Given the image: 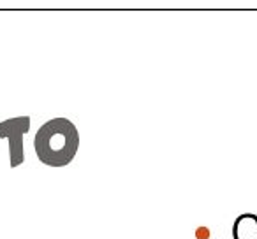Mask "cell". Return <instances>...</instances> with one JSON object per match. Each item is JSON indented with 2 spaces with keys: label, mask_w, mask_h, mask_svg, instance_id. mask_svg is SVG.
Here are the masks:
<instances>
[{
  "label": "cell",
  "mask_w": 257,
  "mask_h": 239,
  "mask_svg": "<svg viewBox=\"0 0 257 239\" xmlns=\"http://www.w3.org/2000/svg\"><path fill=\"white\" fill-rule=\"evenodd\" d=\"M30 129V116H15L0 122V137L9 141V164L11 167H18L25 160V148L23 136Z\"/></svg>",
  "instance_id": "cell-2"
},
{
  "label": "cell",
  "mask_w": 257,
  "mask_h": 239,
  "mask_svg": "<svg viewBox=\"0 0 257 239\" xmlns=\"http://www.w3.org/2000/svg\"><path fill=\"white\" fill-rule=\"evenodd\" d=\"M37 158L50 167L71 164L79 148V134L67 118H53L39 127L34 139Z\"/></svg>",
  "instance_id": "cell-1"
},
{
  "label": "cell",
  "mask_w": 257,
  "mask_h": 239,
  "mask_svg": "<svg viewBox=\"0 0 257 239\" xmlns=\"http://www.w3.org/2000/svg\"><path fill=\"white\" fill-rule=\"evenodd\" d=\"M234 239H257V214L245 213L236 218L232 225Z\"/></svg>",
  "instance_id": "cell-3"
}]
</instances>
